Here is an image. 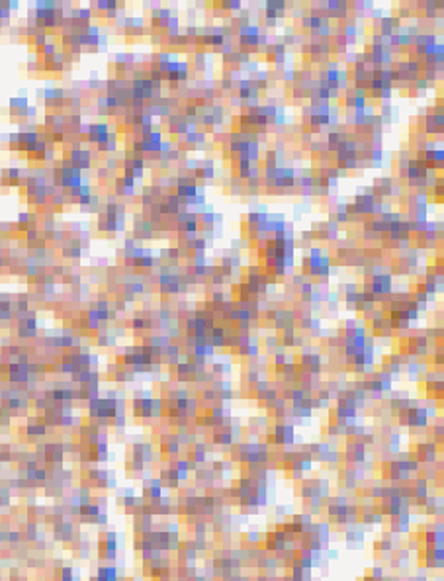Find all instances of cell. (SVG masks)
<instances>
[{
	"label": "cell",
	"mask_w": 444,
	"mask_h": 581,
	"mask_svg": "<svg viewBox=\"0 0 444 581\" xmlns=\"http://www.w3.org/2000/svg\"><path fill=\"white\" fill-rule=\"evenodd\" d=\"M256 389L262 393V391H266V382H258V386H256Z\"/></svg>",
	"instance_id": "20"
},
{
	"label": "cell",
	"mask_w": 444,
	"mask_h": 581,
	"mask_svg": "<svg viewBox=\"0 0 444 581\" xmlns=\"http://www.w3.org/2000/svg\"><path fill=\"white\" fill-rule=\"evenodd\" d=\"M188 73H190L188 63H178V82H184L188 78Z\"/></svg>",
	"instance_id": "15"
},
{
	"label": "cell",
	"mask_w": 444,
	"mask_h": 581,
	"mask_svg": "<svg viewBox=\"0 0 444 581\" xmlns=\"http://www.w3.org/2000/svg\"><path fill=\"white\" fill-rule=\"evenodd\" d=\"M427 493H429V484H427V480H419V482H417V487H415V495H417L419 499H425Z\"/></svg>",
	"instance_id": "14"
},
{
	"label": "cell",
	"mask_w": 444,
	"mask_h": 581,
	"mask_svg": "<svg viewBox=\"0 0 444 581\" xmlns=\"http://www.w3.org/2000/svg\"><path fill=\"white\" fill-rule=\"evenodd\" d=\"M160 487H162V485H160V480H153V482H151V497H153V499H159L160 497V491H162Z\"/></svg>",
	"instance_id": "16"
},
{
	"label": "cell",
	"mask_w": 444,
	"mask_h": 581,
	"mask_svg": "<svg viewBox=\"0 0 444 581\" xmlns=\"http://www.w3.org/2000/svg\"><path fill=\"white\" fill-rule=\"evenodd\" d=\"M323 24H327V22H325V14H321V12H307L301 18V26L305 30H319Z\"/></svg>",
	"instance_id": "7"
},
{
	"label": "cell",
	"mask_w": 444,
	"mask_h": 581,
	"mask_svg": "<svg viewBox=\"0 0 444 581\" xmlns=\"http://www.w3.org/2000/svg\"><path fill=\"white\" fill-rule=\"evenodd\" d=\"M222 6L223 8H229V10H239L241 8V2L239 0H229V2H225Z\"/></svg>",
	"instance_id": "17"
},
{
	"label": "cell",
	"mask_w": 444,
	"mask_h": 581,
	"mask_svg": "<svg viewBox=\"0 0 444 581\" xmlns=\"http://www.w3.org/2000/svg\"><path fill=\"white\" fill-rule=\"evenodd\" d=\"M98 581H116V570L114 568H102Z\"/></svg>",
	"instance_id": "13"
},
{
	"label": "cell",
	"mask_w": 444,
	"mask_h": 581,
	"mask_svg": "<svg viewBox=\"0 0 444 581\" xmlns=\"http://www.w3.org/2000/svg\"><path fill=\"white\" fill-rule=\"evenodd\" d=\"M204 63H206V55L204 53H196V69H204Z\"/></svg>",
	"instance_id": "18"
},
{
	"label": "cell",
	"mask_w": 444,
	"mask_h": 581,
	"mask_svg": "<svg viewBox=\"0 0 444 581\" xmlns=\"http://www.w3.org/2000/svg\"><path fill=\"white\" fill-rule=\"evenodd\" d=\"M182 280L176 274H162L160 276V290L164 293H176L182 290Z\"/></svg>",
	"instance_id": "6"
},
{
	"label": "cell",
	"mask_w": 444,
	"mask_h": 581,
	"mask_svg": "<svg viewBox=\"0 0 444 581\" xmlns=\"http://www.w3.org/2000/svg\"><path fill=\"white\" fill-rule=\"evenodd\" d=\"M258 94H260V90L256 88L254 80H249V78L239 80V98H241V102H247L249 98L251 100H258Z\"/></svg>",
	"instance_id": "4"
},
{
	"label": "cell",
	"mask_w": 444,
	"mask_h": 581,
	"mask_svg": "<svg viewBox=\"0 0 444 581\" xmlns=\"http://www.w3.org/2000/svg\"><path fill=\"white\" fill-rule=\"evenodd\" d=\"M214 161L212 159H208V161H202L200 164H198V168H196V178H206V180H210V178H214V174H216V170H214Z\"/></svg>",
	"instance_id": "11"
},
{
	"label": "cell",
	"mask_w": 444,
	"mask_h": 581,
	"mask_svg": "<svg viewBox=\"0 0 444 581\" xmlns=\"http://www.w3.org/2000/svg\"><path fill=\"white\" fill-rule=\"evenodd\" d=\"M212 301H214V303H222V301H223V293H222V291H216V293H212Z\"/></svg>",
	"instance_id": "19"
},
{
	"label": "cell",
	"mask_w": 444,
	"mask_h": 581,
	"mask_svg": "<svg viewBox=\"0 0 444 581\" xmlns=\"http://www.w3.org/2000/svg\"><path fill=\"white\" fill-rule=\"evenodd\" d=\"M294 435H296V431H294V425H290V423H280L274 429V438H276V442H282V444L294 442Z\"/></svg>",
	"instance_id": "5"
},
{
	"label": "cell",
	"mask_w": 444,
	"mask_h": 581,
	"mask_svg": "<svg viewBox=\"0 0 444 581\" xmlns=\"http://www.w3.org/2000/svg\"><path fill=\"white\" fill-rule=\"evenodd\" d=\"M208 343H210L212 347H225V343H227L225 329H222V327H214V329L210 331V335H208Z\"/></svg>",
	"instance_id": "10"
},
{
	"label": "cell",
	"mask_w": 444,
	"mask_h": 581,
	"mask_svg": "<svg viewBox=\"0 0 444 581\" xmlns=\"http://www.w3.org/2000/svg\"><path fill=\"white\" fill-rule=\"evenodd\" d=\"M274 317V327L280 329V331H286V329H292L296 327V315L292 311H278Z\"/></svg>",
	"instance_id": "8"
},
{
	"label": "cell",
	"mask_w": 444,
	"mask_h": 581,
	"mask_svg": "<svg viewBox=\"0 0 444 581\" xmlns=\"http://www.w3.org/2000/svg\"><path fill=\"white\" fill-rule=\"evenodd\" d=\"M325 10L329 16L333 18H343L347 14V2H339V0H333V2H327L325 4Z\"/></svg>",
	"instance_id": "12"
},
{
	"label": "cell",
	"mask_w": 444,
	"mask_h": 581,
	"mask_svg": "<svg viewBox=\"0 0 444 581\" xmlns=\"http://www.w3.org/2000/svg\"><path fill=\"white\" fill-rule=\"evenodd\" d=\"M329 266H331L329 255L321 249H309L307 255L303 257V262H301V268L305 274L319 276V278H325L329 274Z\"/></svg>",
	"instance_id": "1"
},
{
	"label": "cell",
	"mask_w": 444,
	"mask_h": 581,
	"mask_svg": "<svg viewBox=\"0 0 444 581\" xmlns=\"http://www.w3.org/2000/svg\"><path fill=\"white\" fill-rule=\"evenodd\" d=\"M299 360H301V366L307 368L309 372H313V374H317L319 372V366H321V356L319 355H315V353H313V355H311V353H303Z\"/></svg>",
	"instance_id": "9"
},
{
	"label": "cell",
	"mask_w": 444,
	"mask_h": 581,
	"mask_svg": "<svg viewBox=\"0 0 444 581\" xmlns=\"http://www.w3.org/2000/svg\"><path fill=\"white\" fill-rule=\"evenodd\" d=\"M198 194H200V188L196 186V182L192 178H180L178 180V184H176V196L180 200H186L188 202V200H192Z\"/></svg>",
	"instance_id": "3"
},
{
	"label": "cell",
	"mask_w": 444,
	"mask_h": 581,
	"mask_svg": "<svg viewBox=\"0 0 444 581\" xmlns=\"http://www.w3.org/2000/svg\"><path fill=\"white\" fill-rule=\"evenodd\" d=\"M393 280H391V276L389 274H385V272H378V274H372V278L368 280V286L364 288L366 291H370L376 299L378 297H381V295H387L389 291H391V288H393V284H391Z\"/></svg>",
	"instance_id": "2"
}]
</instances>
